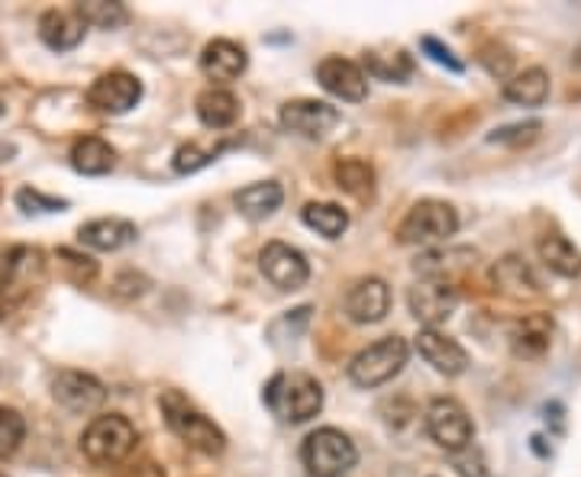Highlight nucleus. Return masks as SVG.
<instances>
[{"instance_id": "33", "label": "nucleus", "mask_w": 581, "mask_h": 477, "mask_svg": "<svg viewBox=\"0 0 581 477\" xmlns=\"http://www.w3.org/2000/svg\"><path fill=\"white\" fill-rule=\"evenodd\" d=\"M55 259L62 262V272H65V278L69 281H75V285H91L97 278V262L91 255H82V252H72V249H59L55 252Z\"/></svg>"}, {"instance_id": "13", "label": "nucleus", "mask_w": 581, "mask_h": 477, "mask_svg": "<svg viewBox=\"0 0 581 477\" xmlns=\"http://www.w3.org/2000/svg\"><path fill=\"white\" fill-rule=\"evenodd\" d=\"M317 81L326 95L339 97V100H366L369 95V78L362 72V65L343 59V55H330L317 65Z\"/></svg>"}, {"instance_id": "27", "label": "nucleus", "mask_w": 581, "mask_h": 477, "mask_svg": "<svg viewBox=\"0 0 581 477\" xmlns=\"http://www.w3.org/2000/svg\"><path fill=\"white\" fill-rule=\"evenodd\" d=\"M504 97L517 106H543L549 100V75L543 68H523L504 85Z\"/></svg>"}, {"instance_id": "17", "label": "nucleus", "mask_w": 581, "mask_h": 477, "mask_svg": "<svg viewBox=\"0 0 581 477\" xmlns=\"http://www.w3.org/2000/svg\"><path fill=\"white\" fill-rule=\"evenodd\" d=\"M391 310V290L382 278H362L346 293V316L359 326L382 323Z\"/></svg>"}, {"instance_id": "2", "label": "nucleus", "mask_w": 581, "mask_h": 477, "mask_svg": "<svg viewBox=\"0 0 581 477\" xmlns=\"http://www.w3.org/2000/svg\"><path fill=\"white\" fill-rule=\"evenodd\" d=\"M265 403L282 423H307L323 410V387L307 372H282L265 387Z\"/></svg>"}, {"instance_id": "14", "label": "nucleus", "mask_w": 581, "mask_h": 477, "mask_svg": "<svg viewBox=\"0 0 581 477\" xmlns=\"http://www.w3.org/2000/svg\"><path fill=\"white\" fill-rule=\"evenodd\" d=\"M52 397L72 413H95L107 400V387L88 372H59L52 381Z\"/></svg>"}, {"instance_id": "21", "label": "nucleus", "mask_w": 581, "mask_h": 477, "mask_svg": "<svg viewBox=\"0 0 581 477\" xmlns=\"http://www.w3.org/2000/svg\"><path fill=\"white\" fill-rule=\"evenodd\" d=\"M491 281L494 287L500 290V293H507V297H540L543 293V287L536 281V275H533V268L520 259V255H507V259H500L494 268H491Z\"/></svg>"}, {"instance_id": "3", "label": "nucleus", "mask_w": 581, "mask_h": 477, "mask_svg": "<svg viewBox=\"0 0 581 477\" xmlns=\"http://www.w3.org/2000/svg\"><path fill=\"white\" fill-rule=\"evenodd\" d=\"M46 275V255L29 246H16L0 262V319L13 316Z\"/></svg>"}, {"instance_id": "7", "label": "nucleus", "mask_w": 581, "mask_h": 477, "mask_svg": "<svg viewBox=\"0 0 581 477\" xmlns=\"http://www.w3.org/2000/svg\"><path fill=\"white\" fill-rule=\"evenodd\" d=\"M407 359H410V346L400 336H385L349 362V381L359 387H382L404 372Z\"/></svg>"}, {"instance_id": "4", "label": "nucleus", "mask_w": 581, "mask_h": 477, "mask_svg": "<svg viewBox=\"0 0 581 477\" xmlns=\"http://www.w3.org/2000/svg\"><path fill=\"white\" fill-rule=\"evenodd\" d=\"M139 436H136V426L120 416V413H110V416H97L91 419V426L82 432V452L91 465L100 468H113V465H123L133 449H136Z\"/></svg>"}, {"instance_id": "26", "label": "nucleus", "mask_w": 581, "mask_h": 477, "mask_svg": "<svg viewBox=\"0 0 581 477\" xmlns=\"http://www.w3.org/2000/svg\"><path fill=\"white\" fill-rule=\"evenodd\" d=\"M540 259L546 262L549 272L563 275V278H579L581 275V249H576V242H569L559 233H549L540 239Z\"/></svg>"}, {"instance_id": "24", "label": "nucleus", "mask_w": 581, "mask_h": 477, "mask_svg": "<svg viewBox=\"0 0 581 477\" xmlns=\"http://www.w3.org/2000/svg\"><path fill=\"white\" fill-rule=\"evenodd\" d=\"M233 200H236V210L246 219H265V216H272L282 206L285 191H282L279 181H259V185H249V188L236 191Z\"/></svg>"}, {"instance_id": "28", "label": "nucleus", "mask_w": 581, "mask_h": 477, "mask_svg": "<svg viewBox=\"0 0 581 477\" xmlns=\"http://www.w3.org/2000/svg\"><path fill=\"white\" fill-rule=\"evenodd\" d=\"M333 178L346 193L356 200H372L375 197V168L366 159H339L333 165Z\"/></svg>"}, {"instance_id": "25", "label": "nucleus", "mask_w": 581, "mask_h": 477, "mask_svg": "<svg viewBox=\"0 0 581 477\" xmlns=\"http://www.w3.org/2000/svg\"><path fill=\"white\" fill-rule=\"evenodd\" d=\"M116 165V152L110 142H103L100 136H85L72 146V168L82 175H107Z\"/></svg>"}, {"instance_id": "19", "label": "nucleus", "mask_w": 581, "mask_h": 477, "mask_svg": "<svg viewBox=\"0 0 581 477\" xmlns=\"http://www.w3.org/2000/svg\"><path fill=\"white\" fill-rule=\"evenodd\" d=\"M136 236H139L136 223L120 219V216H100L78 229V242L95 252H116V249L136 242Z\"/></svg>"}, {"instance_id": "22", "label": "nucleus", "mask_w": 581, "mask_h": 477, "mask_svg": "<svg viewBox=\"0 0 581 477\" xmlns=\"http://www.w3.org/2000/svg\"><path fill=\"white\" fill-rule=\"evenodd\" d=\"M510 339H514V352L517 355H523V359L543 355L549 349V342H553V316L549 313H530V316H523L514 326Z\"/></svg>"}, {"instance_id": "9", "label": "nucleus", "mask_w": 581, "mask_h": 477, "mask_svg": "<svg viewBox=\"0 0 581 477\" xmlns=\"http://www.w3.org/2000/svg\"><path fill=\"white\" fill-rule=\"evenodd\" d=\"M339 110L326 100H313V97H300L288 100L282 106V126L288 133H297L304 139H323L339 126Z\"/></svg>"}, {"instance_id": "1", "label": "nucleus", "mask_w": 581, "mask_h": 477, "mask_svg": "<svg viewBox=\"0 0 581 477\" xmlns=\"http://www.w3.org/2000/svg\"><path fill=\"white\" fill-rule=\"evenodd\" d=\"M159 406H162L165 426H169L185 445H191V449L203 452V455H223V449H226L223 429H220L213 419H207L182 390H165V393L159 397Z\"/></svg>"}, {"instance_id": "10", "label": "nucleus", "mask_w": 581, "mask_h": 477, "mask_svg": "<svg viewBox=\"0 0 581 477\" xmlns=\"http://www.w3.org/2000/svg\"><path fill=\"white\" fill-rule=\"evenodd\" d=\"M410 313L423 323V329H436L459 306V290L453 281H417L407 293Z\"/></svg>"}, {"instance_id": "36", "label": "nucleus", "mask_w": 581, "mask_h": 477, "mask_svg": "<svg viewBox=\"0 0 581 477\" xmlns=\"http://www.w3.org/2000/svg\"><path fill=\"white\" fill-rule=\"evenodd\" d=\"M220 152H203L197 142H188V146H182L178 152H175V172L178 175H194V172H200L203 165H210L213 159H217Z\"/></svg>"}, {"instance_id": "6", "label": "nucleus", "mask_w": 581, "mask_h": 477, "mask_svg": "<svg viewBox=\"0 0 581 477\" xmlns=\"http://www.w3.org/2000/svg\"><path fill=\"white\" fill-rule=\"evenodd\" d=\"M459 229V213L446 200H420L397 226L400 246H440Z\"/></svg>"}, {"instance_id": "37", "label": "nucleus", "mask_w": 581, "mask_h": 477, "mask_svg": "<svg viewBox=\"0 0 581 477\" xmlns=\"http://www.w3.org/2000/svg\"><path fill=\"white\" fill-rule=\"evenodd\" d=\"M420 49H423V52H427V55H430V59H433L436 65L449 68L453 75H462V72H466V65H462V62L456 59V52H453L449 46H443V42H440L436 36H420Z\"/></svg>"}, {"instance_id": "35", "label": "nucleus", "mask_w": 581, "mask_h": 477, "mask_svg": "<svg viewBox=\"0 0 581 477\" xmlns=\"http://www.w3.org/2000/svg\"><path fill=\"white\" fill-rule=\"evenodd\" d=\"M16 206H20L26 216H33V213H62V210L69 206V200L49 197V193L36 191V188H23V191L16 193Z\"/></svg>"}, {"instance_id": "20", "label": "nucleus", "mask_w": 581, "mask_h": 477, "mask_svg": "<svg viewBox=\"0 0 581 477\" xmlns=\"http://www.w3.org/2000/svg\"><path fill=\"white\" fill-rule=\"evenodd\" d=\"M469 265H475L472 249H430L413 262V272L420 275V281H453V275Z\"/></svg>"}, {"instance_id": "32", "label": "nucleus", "mask_w": 581, "mask_h": 477, "mask_svg": "<svg viewBox=\"0 0 581 477\" xmlns=\"http://www.w3.org/2000/svg\"><path fill=\"white\" fill-rule=\"evenodd\" d=\"M23 439H26V419L16 410L0 406V459H13Z\"/></svg>"}, {"instance_id": "18", "label": "nucleus", "mask_w": 581, "mask_h": 477, "mask_svg": "<svg viewBox=\"0 0 581 477\" xmlns=\"http://www.w3.org/2000/svg\"><path fill=\"white\" fill-rule=\"evenodd\" d=\"M85 33H88V23L82 20L78 10H46L39 16V39L52 52H72L75 46H82Z\"/></svg>"}, {"instance_id": "39", "label": "nucleus", "mask_w": 581, "mask_h": 477, "mask_svg": "<svg viewBox=\"0 0 581 477\" xmlns=\"http://www.w3.org/2000/svg\"><path fill=\"white\" fill-rule=\"evenodd\" d=\"M116 477H165V472L152 462V459H139V462H129L123 465Z\"/></svg>"}, {"instance_id": "34", "label": "nucleus", "mask_w": 581, "mask_h": 477, "mask_svg": "<svg viewBox=\"0 0 581 477\" xmlns=\"http://www.w3.org/2000/svg\"><path fill=\"white\" fill-rule=\"evenodd\" d=\"M543 123L540 120H527V123H510V126H500L487 136V142H500V146H527L540 136Z\"/></svg>"}, {"instance_id": "29", "label": "nucleus", "mask_w": 581, "mask_h": 477, "mask_svg": "<svg viewBox=\"0 0 581 477\" xmlns=\"http://www.w3.org/2000/svg\"><path fill=\"white\" fill-rule=\"evenodd\" d=\"M300 219L307 229L320 233L323 239H339L349 229V213L339 203H307L300 210Z\"/></svg>"}, {"instance_id": "23", "label": "nucleus", "mask_w": 581, "mask_h": 477, "mask_svg": "<svg viewBox=\"0 0 581 477\" xmlns=\"http://www.w3.org/2000/svg\"><path fill=\"white\" fill-rule=\"evenodd\" d=\"M194 110H197V120L207 129H230L239 120V100L223 88H207L203 95L197 97Z\"/></svg>"}, {"instance_id": "31", "label": "nucleus", "mask_w": 581, "mask_h": 477, "mask_svg": "<svg viewBox=\"0 0 581 477\" xmlns=\"http://www.w3.org/2000/svg\"><path fill=\"white\" fill-rule=\"evenodd\" d=\"M75 10L82 13V20L88 26H97V29H120L129 23L126 3H116V0H85Z\"/></svg>"}, {"instance_id": "11", "label": "nucleus", "mask_w": 581, "mask_h": 477, "mask_svg": "<svg viewBox=\"0 0 581 477\" xmlns=\"http://www.w3.org/2000/svg\"><path fill=\"white\" fill-rule=\"evenodd\" d=\"M139 100H143V81L129 72H107L88 88V103L97 113H110V116L129 113Z\"/></svg>"}, {"instance_id": "8", "label": "nucleus", "mask_w": 581, "mask_h": 477, "mask_svg": "<svg viewBox=\"0 0 581 477\" xmlns=\"http://www.w3.org/2000/svg\"><path fill=\"white\" fill-rule=\"evenodd\" d=\"M427 432H430V439H433L440 449L459 455V452H466V449L472 445V439H475V423H472L469 410H466L459 400H453V397H436V400L427 406Z\"/></svg>"}, {"instance_id": "41", "label": "nucleus", "mask_w": 581, "mask_h": 477, "mask_svg": "<svg viewBox=\"0 0 581 477\" xmlns=\"http://www.w3.org/2000/svg\"><path fill=\"white\" fill-rule=\"evenodd\" d=\"M0 113H3V103H0Z\"/></svg>"}, {"instance_id": "16", "label": "nucleus", "mask_w": 581, "mask_h": 477, "mask_svg": "<svg viewBox=\"0 0 581 477\" xmlns=\"http://www.w3.org/2000/svg\"><path fill=\"white\" fill-rule=\"evenodd\" d=\"M246 65H249V55H246V49H243L239 42H233V39H213V42H207L203 52H200V72H203L210 81H217V85L236 81V78L246 72Z\"/></svg>"}, {"instance_id": "5", "label": "nucleus", "mask_w": 581, "mask_h": 477, "mask_svg": "<svg viewBox=\"0 0 581 477\" xmlns=\"http://www.w3.org/2000/svg\"><path fill=\"white\" fill-rule=\"evenodd\" d=\"M300 462L307 468V477H343L349 468H356L359 452L343 429L323 426V429H313L304 439Z\"/></svg>"}, {"instance_id": "12", "label": "nucleus", "mask_w": 581, "mask_h": 477, "mask_svg": "<svg viewBox=\"0 0 581 477\" xmlns=\"http://www.w3.org/2000/svg\"><path fill=\"white\" fill-rule=\"evenodd\" d=\"M259 268L279 290H297L310 278V265H307L304 252L288 242H269L259 252Z\"/></svg>"}, {"instance_id": "15", "label": "nucleus", "mask_w": 581, "mask_h": 477, "mask_svg": "<svg viewBox=\"0 0 581 477\" xmlns=\"http://www.w3.org/2000/svg\"><path fill=\"white\" fill-rule=\"evenodd\" d=\"M413 346H417L420 359L427 365H433L446 378H456V375H462L469 368V352L456 339H449L446 332H440V329H420L417 339H413Z\"/></svg>"}, {"instance_id": "38", "label": "nucleus", "mask_w": 581, "mask_h": 477, "mask_svg": "<svg viewBox=\"0 0 581 477\" xmlns=\"http://www.w3.org/2000/svg\"><path fill=\"white\" fill-rule=\"evenodd\" d=\"M479 59H482V65L487 68V75H494V78H507L510 68H514V55L504 46H497V42H487Z\"/></svg>"}, {"instance_id": "40", "label": "nucleus", "mask_w": 581, "mask_h": 477, "mask_svg": "<svg viewBox=\"0 0 581 477\" xmlns=\"http://www.w3.org/2000/svg\"><path fill=\"white\" fill-rule=\"evenodd\" d=\"M572 62H576V65H579V68H581V46H579V49H576V55H572Z\"/></svg>"}, {"instance_id": "30", "label": "nucleus", "mask_w": 581, "mask_h": 477, "mask_svg": "<svg viewBox=\"0 0 581 477\" xmlns=\"http://www.w3.org/2000/svg\"><path fill=\"white\" fill-rule=\"evenodd\" d=\"M366 72L379 81L404 85L413 75V59L404 49L394 52H366Z\"/></svg>"}, {"instance_id": "42", "label": "nucleus", "mask_w": 581, "mask_h": 477, "mask_svg": "<svg viewBox=\"0 0 581 477\" xmlns=\"http://www.w3.org/2000/svg\"><path fill=\"white\" fill-rule=\"evenodd\" d=\"M0 477H7V475H3V472H0Z\"/></svg>"}]
</instances>
